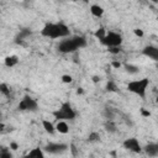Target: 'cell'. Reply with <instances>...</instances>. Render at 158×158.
<instances>
[{"label": "cell", "instance_id": "1", "mask_svg": "<svg viewBox=\"0 0 158 158\" xmlns=\"http://www.w3.org/2000/svg\"><path fill=\"white\" fill-rule=\"evenodd\" d=\"M41 35L47 38H67L70 35L69 27L63 22H48L41 30Z\"/></svg>", "mask_w": 158, "mask_h": 158}, {"label": "cell", "instance_id": "2", "mask_svg": "<svg viewBox=\"0 0 158 158\" xmlns=\"http://www.w3.org/2000/svg\"><path fill=\"white\" fill-rule=\"evenodd\" d=\"M83 47H86V38L84 36H73L60 41L57 48L60 53H75Z\"/></svg>", "mask_w": 158, "mask_h": 158}, {"label": "cell", "instance_id": "3", "mask_svg": "<svg viewBox=\"0 0 158 158\" xmlns=\"http://www.w3.org/2000/svg\"><path fill=\"white\" fill-rule=\"evenodd\" d=\"M54 118H57L58 121H67V120H74L77 114L74 111V109L72 107V105L69 102H63L60 105L59 109H57L56 111L52 112Z\"/></svg>", "mask_w": 158, "mask_h": 158}, {"label": "cell", "instance_id": "4", "mask_svg": "<svg viewBox=\"0 0 158 158\" xmlns=\"http://www.w3.org/2000/svg\"><path fill=\"white\" fill-rule=\"evenodd\" d=\"M148 85H149V80L147 78H142V79H138V80L130 81L127 84V90L138 95V96H141V98H144Z\"/></svg>", "mask_w": 158, "mask_h": 158}, {"label": "cell", "instance_id": "5", "mask_svg": "<svg viewBox=\"0 0 158 158\" xmlns=\"http://www.w3.org/2000/svg\"><path fill=\"white\" fill-rule=\"evenodd\" d=\"M122 36L118 33V32H114V31H110L106 33V36L100 41L104 46H106L107 48L110 47H120L122 44Z\"/></svg>", "mask_w": 158, "mask_h": 158}, {"label": "cell", "instance_id": "6", "mask_svg": "<svg viewBox=\"0 0 158 158\" xmlns=\"http://www.w3.org/2000/svg\"><path fill=\"white\" fill-rule=\"evenodd\" d=\"M17 110L20 111H31V112H36L38 110V102L31 98L30 95H25L21 101L17 105Z\"/></svg>", "mask_w": 158, "mask_h": 158}, {"label": "cell", "instance_id": "7", "mask_svg": "<svg viewBox=\"0 0 158 158\" xmlns=\"http://www.w3.org/2000/svg\"><path fill=\"white\" fill-rule=\"evenodd\" d=\"M69 146L63 142H49L43 147V151L49 154H62L68 151Z\"/></svg>", "mask_w": 158, "mask_h": 158}, {"label": "cell", "instance_id": "8", "mask_svg": "<svg viewBox=\"0 0 158 158\" xmlns=\"http://www.w3.org/2000/svg\"><path fill=\"white\" fill-rule=\"evenodd\" d=\"M122 146H123V148H125V149L131 151V152H133V153H141V152L143 151V148H142L141 143H139V142H138V139H137V138H135V137L126 138V139L123 141Z\"/></svg>", "mask_w": 158, "mask_h": 158}, {"label": "cell", "instance_id": "9", "mask_svg": "<svg viewBox=\"0 0 158 158\" xmlns=\"http://www.w3.org/2000/svg\"><path fill=\"white\" fill-rule=\"evenodd\" d=\"M142 53L146 56V57H148V58H151L152 60H156V62H158V47H156V46H146L143 49H142Z\"/></svg>", "mask_w": 158, "mask_h": 158}, {"label": "cell", "instance_id": "10", "mask_svg": "<svg viewBox=\"0 0 158 158\" xmlns=\"http://www.w3.org/2000/svg\"><path fill=\"white\" fill-rule=\"evenodd\" d=\"M143 151L148 157H152V158L158 157V143H156V142L148 143L143 147Z\"/></svg>", "mask_w": 158, "mask_h": 158}, {"label": "cell", "instance_id": "11", "mask_svg": "<svg viewBox=\"0 0 158 158\" xmlns=\"http://www.w3.org/2000/svg\"><path fill=\"white\" fill-rule=\"evenodd\" d=\"M23 158H46L44 157V153H43V149L37 147V148H33L31 149Z\"/></svg>", "mask_w": 158, "mask_h": 158}, {"label": "cell", "instance_id": "12", "mask_svg": "<svg viewBox=\"0 0 158 158\" xmlns=\"http://www.w3.org/2000/svg\"><path fill=\"white\" fill-rule=\"evenodd\" d=\"M30 35H31V30H28V28H22V30H20L19 35L16 36L15 42H16V43H22V41H23L25 38H27Z\"/></svg>", "mask_w": 158, "mask_h": 158}, {"label": "cell", "instance_id": "13", "mask_svg": "<svg viewBox=\"0 0 158 158\" xmlns=\"http://www.w3.org/2000/svg\"><path fill=\"white\" fill-rule=\"evenodd\" d=\"M90 12L95 17H101L104 15V7L100 6V5H98V4H94V5L90 6Z\"/></svg>", "mask_w": 158, "mask_h": 158}, {"label": "cell", "instance_id": "14", "mask_svg": "<svg viewBox=\"0 0 158 158\" xmlns=\"http://www.w3.org/2000/svg\"><path fill=\"white\" fill-rule=\"evenodd\" d=\"M42 126H43L44 131H46L47 133H49V135H53L54 131H57V130H56V126H54L51 121H48V120H43V121H42Z\"/></svg>", "mask_w": 158, "mask_h": 158}, {"label": "cell", "instance_id": "15", "mask_svg": "<svg viewBox=\"0 0 158 158\" xmlns=\"http://www.w3.org/2000/svg\"><path fill=\"white\" fill-rule=\"evenodd\" d=\"M56 130H57L59 133L65 135V133H68V132H69V126L67 125V122H65V121H58V123L56 125Z\"/></svg>", "mask_w": 158, "mask_h": 158}, {"label": "cell", "instance_id": "16", "mask_svg": "<svg viewBox=\"0 0 158 158\" xmlns=\"http://www.w3.org/2000/svg\"><path fill=\"white\" fill-rule=\"evenodd\" d=\"M4 63L6 67H15L17 63H19V58L17 56H7L5 59H4Z\"/></svg>", "mask_w": 158, "mask_h": 158}, {"label": "cell", "instance_id": "17", "mask_svg": "<svg viewBox=\"0 0 158 158\" xmlns=\"http://www.w3.org/2000/svg\"><path fill=\"white\" fill-rule=\"evenodd\" d=\"M123 67H125V70H126L128 74H137V73L139 72V68H138L137 65H135V64L126 63Z\"/></svg>", "mask_w": 158, "mask_h": 158}, {"label": "cell", "instance_id": "18", "mask_svg": "<svg viewBox=\"0 0 158 158\" xmlns=\"http://www.w3.org/2000/svg\"><path fill=\"white\" fill-rule=\"evenodd\" d=\"M104 127H105V130H106L107 132H110V133H115V132H116V125H115L111 120L106 121L105 125H104Z\"/></svg>", "mask_w": 158, "mask_h": 158}, {"label": "cell", "instance_id": "19", "mask_svg": "<svg viewBox=\"0 0 158 158\" xmlns=\"http://www.w3.org/2000/svg\"><path fill=\"white\" fill-rule=\"evenodd\" d=\"M105 89H106V91H109V93H116V91H117V85H116L112 80H109V81L106 83Z\"/></svg>", "mask_w": 158, "mask_h": 158}, {"label": "cell", "instance_id": "20", "mask_svg": "<svg viewBox=\"0 0 158 158\" xmlns=\"http://www.w3.org/2000/svg\"><path fill=\"white\" fill-rule=\"evenodd\" d=\"M106 33H107V32H106V30H105L104 27H99V28H98V30L95 31L94 36H95L96 38H99V40L101 41V40H102V38H104V37L106 36Z\"/></svg>", "mask_w": 158, "mask_h": 158}, {"label": "cell", "instance_id": "21", "mask_svg": "<svg viewBox=\"0 0 158 158\" xmlns=\"http://www.w3.org/2000/svg\"><path fill=\"white\" fill-rule=\"evenodd\" d=\"M0 158H12V153L10 149H7L6 147H1L0 151Z\"/></svg>", "mask_w": 158, "mask_h": 158}, {"label": "cell", "instance_id": "22", "mask_svg": "<svg viewBox=\"0 0 158 158\" xmlns=\"http://www.w3.org/2000/svg\"><path fill=\"white\" fill-rule=\"evenodd\" d=\"M0 93L2 95H5V96H9L10 95V89H9V86L5 83H1L0 84Z\"/></svg>", "mask_w": 158, "mask_h": 158}, {"label": "cell", "instance_id": "23", "mask_svg": "<svg viewBox=\"0 0 158 158\" xmlns=\"http://www.w3.org/2000/svg\"><path fill=\"white\" fill-rule=\"evenodd\" d=\"M100 139V135L98 133V132H91L90 135H89V137H88V141L89 142H96V141H99Z\"/></svg>", "mask_w": 158, "mask_h": 158}, {"label": "cell", "instance_id": "24", "mask_svg": "<svg viewBox=\"0 0 158 158\" xmlns=\"http://www.w3.org/2000/svg\"><path fill=\"white\" fill-rule=\"evenodd\" d=\"M62 81H63V83L69 84V83H72V81H73V78H72V75L64 74V75H62Z\"/></svg>", "mask_w": 158, "mask_h": 158}, {"label": "cell", "instance_id": "25", "mask_svg": "<svg viewBox=\"0 0 158 158\" xmlns=\"http://www.w3.org/2000/svg\"><path fill=\"white\" fill-rule=\"evenodd\" d=\"M109 49V52L110 53H112V54H117V53H120V47H110V48H107Z\"/></svg>", "mask_w": 158, "mask_h": 158}, {"label": "cell", "instance_id": "26", "mask_svg": "<svg viewBox=\"0 0 158 158\" xmlns=\"http://www.w3.org/2000/svg\"><path fill=\"white\" fill-rule=\"evenodd\" d=\"M133 32H135L136 36H138V37H143V31H142L141 28H135Z\"/></svg>", "mask_w": 158, "mask_h": 158}, {"label": "cell", "instance_id": "27", "mask_svg": "<svg viewBox=\"0 0 158 158\" xmlns=\"http://www.w3.org/2000/svg\"><path fill=\"white\" fill-rule=\"evenodd\" d=\"M141 115H142L143 117H149V116H151V112L147 111V110H144V109L142 107V109H141Z\"/></svg>", "mask_w": 158, "mask_h": 158}, {"label": "cell", "instance_id": "28", "mask_svg": "<svg viewBox=\"0 0 158 158\" xmlns=\"http://www.w3.org/2000/svg\"><path fill=\"white\" fill-rule=\"evenodd\" d=\"M9 148H10V149H12V151H16V149L19 148V144H17L16 142H10V146H9Z\"/></svg>", "mask_w": 158, "mask_h": 158}, {"label": "cell", "instance_id": "29", "mask_svg": "<svg viewBox=\"0 0 158 158\" xmlns=\"http://www.w3.org/2000/svg\"><path fill=\"white\" fill-rule=\"evenodd\" d=\"M69 147H70L69 149L72 151V153H73V156H77V149H75V146H74V144H70Z\"/></svg>", "mask_w": 158, "mask_h": 158}, {"label": "cell", "instance_id": "30", "mask_svg": "<svg viewBox=\"0 0 158 158\" xmlns=\"http://www.w3.org/2000/svg\"><path fill=\"white\" fill-rule=\"evenodd\" d=\"M112 67H114V68H116V69H118V68L121 67V63L115 60V62H112Z\"/></svg>", "mask_w": 158, "mask_h": 158}, {"label": "cell", "instance_id": "31", "mask_svg": "<svg viewBox=\"0 0 158 158\" xmlns=\"http://www.w3.org/2000/svg\"><path fill=\"white\" fill-rule=\"evenodd\" d=\"M91 79H93L94 83H99V81H100V77H98V75H94Z\"/></svg>", "mask_w": 158, "mask_h": 158}, {"label": "cell", "instance_id": "32", "mask_svg": "<svg viewBox=\"0 0 158 158\" xmlns=\"http://www.w3.org/2000/svg\"><path fill=\"white\" fill-rule=\"evenodd\" d=\"M84 93V90H83V88H78V90H77V94L78 95H81Z\"/></svg>", "mask_w": 158, "mask_h": 158}, {"label": "cell", "instance_id": "33", "mask_svg": "<svg viewBox=\"0 0 158 158\" xmlns=\"http://www.w3.org/2000/svg\"><path fill=\"white\" fill-rule=\"evenodd\" d=\"M4 127H5V125H4V122H1V123H0V130L2 131V130H4Z\"/></svg>", "mask_w": 158, "mask_h": 158}, {"label": "cell", "instance_id": "34", "mask_svg": "<svg viewBox=\"0 0 158 158\" xmlns=\"http://www.w3.org/2000/svg\"><path fill=\"white\" fill-rule=\"evenodd\" d=\"M157 21H158V16H157Z\"/></svg>", "mask_w": 158, "mask_h": 158}]
</instances>
